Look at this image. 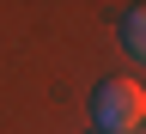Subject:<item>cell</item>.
Here are the masks:
<instances>
[{
  "instance_id": "cell-1",
  "label": "cell",
  "mask_w": 146,
  "mask_h": 134,
  "mask_svg": "<svg viewBox=\"0 0 146 134\" xmlns=\"http://www.w3.org/2000/svg\"><path fill=\"white\" fill-rule=\"evenodd\" d=\"M91 122H98V134H140V122H146L140 79H104L91 91Z\"/></svg>"
},
{
  "instance_id": "cell-2",
  "label": "cell",
  "mask_w": 146,
  "mask_h": 134,
  "mask_svg": "<svg viewBox=\"0 0 146 134\" xmlns=\"http://www.w3.org/2000/svg\"><path fill=\"white\" fill-rule=\"evenodd\" d=\"M122 49L134 55V61L146 55V12H140V6H128V12H122Z\"/></svg>"
},
{
  "instance_id": "cell-3",
  "label": "cell",
  "mask_w": 146,
  "mask_h": 134,
  "mask_svg": "<svg viewBox=\"0 0 146 134\" xmlns=\"http://www.w3.org/2000/svg\"><path fill=\"white\" fill-rule=\"evenodd\" d=\"M91 134H98V128H91Z\"/></svg>"
}]
</instances>
